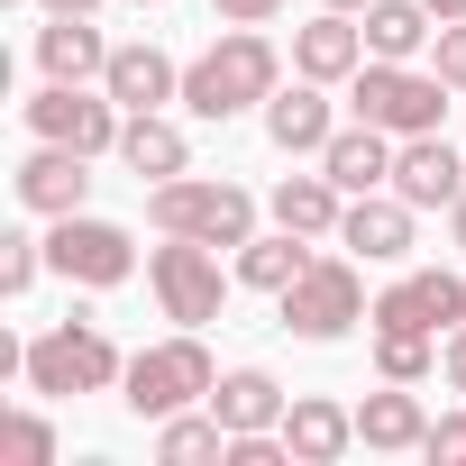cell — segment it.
I'll return each instance as SVG.
<instances>
[{"instance_id":"6da1fadb","label":"cell","mask_w":466,"mask_h":466,"mask_svg":"<svg viewBox=\"0 0 466 466\" xmlns=\"http://www.w3.org/2000/svg\"><path fill=\"white\" fill-rule=\"evenodd\" d=\"M284 92V56L266 28H219L210 56L183 65V110L192 119H238V110H266Z\"/></svg>"},{"instance_id":"7a4b0ae2","label":"cell","mask_w":466,"mask_h":466,"mask_svg":"<svg viewBox=\"0 0 466 466\" xmlns=\"http://www.w3.org/2000/svg\"><path fill=\"white\" fill-rule=\"evenodd\" d=\"M19 375H28V393L74 402V393H110V384L128 375V357L110 348V329H101L92 311H74V320H56L46 339H28V348H19Z\"/></svg>"},{"instance_id":"3957f363","label":"cell","mask_w":466,"mask_h":466,"mask_svg":"<svg viewBox=\"0 0 466 466\" xmlns=\"http://www.w3.org/2000/svg\"><path fill=\"white\" fill-rule=\"evenodd\" d=\"M147 219H156V238H201V248H248L257 238V201L219 174L147 183Z\"/></svg>"},{"instance_id":"277c9868","label":"cell","mask_w":466,"mask_h":466,"mask_svg":"<svg viewBox=\"0 0 466 466\" xmlns=\"http://www.w3.org/2000/svg\"><path fill=\"white\" fill-rule=\"evenodd\" d=\"M210 384H219V366H210L201 329H174V339H156V348H137V357H128L119 402H128L137 420H174V411L210 402Z\"/></svg>"},{"instance_id":"5b68a950","label":"cell","mask_w":466,"mask_h":466,"mask_svg":"<svg viewBox=\"0 0 466 466\" xmlns=\"http://www.w3.org/2000/svg\"><path fill=\"white\" fill-rule=\"evenodd\" d=\"M448 101H457V92H448L430 65H384V56H366L357 83H348V110L375 119L384 137H430V128L448 119Z\"/></svg>"},{"instance_id":"8992f818","label":"cell","mask_w":466,"mask_h":466,"mask_svg":"<svg viewBox=\"0 0 466 466\" xmlns=\"http://www.w3.org/2000/svg\"><path fill=\"white\" fill-rule=\"evenodd\" d=\"M275 311H284V329H293V339H311V348L348 339V329L366 320V275H357V257H311V266H302V284H284V293H275Z\"/></svg>"},{"instance_id":"52a82bcc","label":"cell","mask_w":466,"mask_h":466,"mask_svg":"<svg viewBox=\"0 0 466 466\" xmlns=\"http://www.w3.org/2000/svg\"><path fill=\"white\" fill-rule=\"evenodd\" d=\"M147 284H156V302H165L174 329H210V320L228 311L219 248H201V238H165V248H147Z\"/></svg>"},{"instance_id":"ba28073f","label":"cell","mask_w":466,"mask_h":466,"mask_svg":"<svg viewBox=\"0 0 466 466\" xmlns=\"http://www.w3.org/2000/svg\"><path fill=\"white\" fill-rule=\"evenodd\" d=\"M46 266H56L65 284H83V293H110V284H128V275H137V238H128L119 219L65 210V219L46 228Z\"/></svg>"},{"instance_id":"9c48e42d","label":"cell","mask_w":466,"mask_h":466,"mask_svg":"<svg viewBox=\"0 0 466 466\" xmlns=\"http://www.w3.org/2000/svg\"><path fill=\"white\" fill-rule=\"evenodd\" d=\"M466 320V275H448V266H411V275H393L375 302H366V329H420V339H448Z\"/></svg>"},{"instance_id":"30bf717a","label":"cell","mask_w":466,"mask_h":466,"mask_svg":"<svg viewBox=\"0 0 466 466\" xmlns=\"http://www.w3.org/2000/svg\"><path fill=\"white\" fill-rule=\"evenodd\" d=\"M28 128L56 137V147H83V156H119L128 110H119L110 92H92V83H46V92L28 101Z\"/></svg>"},{"instance_id":"8fae6325","label":"cell","mask_w":466,"mask_h":466,"mask_svg":"<svg viewBox=\"0 0 466 466\" xmlns=\"http://www.w3.org/2000/svg\"><path fill=\"white\" fill-rule=\"evenodd\" d=\"M411 238H420V210L384 183V192H357L348 201V219H339V248L348 257H366V266H402L411 257Z\"/></svg>"},{"instance_id":"7c38bea8","label":"cell","mask_w":466,"mask_h":466,"mask_svg":"<svg viewBox=\"0 0 466 466\" xmlns=\"http://www.w3.org/2000/svg\"><path fill=\"white\" fill-rule=\"evenodd\" d=\"M19 201L37 210V219H65V210H83L92 201V156L83 147H56V137H37V156H19Z\"/></svg>"},{"instance_id":"4fadbf2b","label":"cell","mask_w":466,"mask_h":466,"mask_svg":"<svg viewBox=\"0 0 466 466\" xmlns=\"http://www.w3.org/2000/svg\"><path fill=\"white\" fill-rule=\"evenodd\" d=\"M393 192L411 201V210H448L457 192H466V165H457V147L430 128V137H402L393 147Z\"/></svg>"},{"instance_id":"5bb4252c","label":"cell","mask_w":466,"mask_h":466,"mask_svg":"<svg viewBox=\"0 0 466 466\" xmlns=\"http://www.w3.org/2000/svg\"><path fill=\"white\" fill-rule=\"evenodd\" d=\"M101 92L119 101V110H165V101H183V65L165 56V46H110V74H101Z\"/></svg>"},{"instance_id":"9a60e30c","label":"cell","mask_w":466,"mask_h":466,"mask_svg":"<svg viewBox=\"0 0 466 466\" xmlns=\"http://www.w3.org/2000/svg\"><path fill=\"white\" fill-rule=\"evenodd\" d=\"M266 137H275L284 156H311V165H320V147L339 137V110H329V83H311V74H302L293 92H275V101H266Z\"/></svg>"},{"instance_id":"2e32d148","label":"cell","mask_w":466,"mask_h":466,"mask_svg":"<svg viewBox=\"0 0 466 466\" xmlns=\"http://www.w3.org/2000/svg\"><path fill=\"white\" fill-rule=\"evenodd\" d=\"M284 448H293V466H339V457L357 448V411L329 402V393H293V411H284Z\"/></svg>"},{"instance_id":"e0dca14e","label":"cell","mask_w":466,"mask_h":466,"mask_svg":"<svg viewBox=\"0 0 466 466\" xmlns=\"http://www.w3.org/2000/svg\"><path fill=\"white\" fill-rule=\"evenodd\" d=\"M37 74H46V83H101V74H110V37H101L92 19L46 10V28H37Z\"/></svg>"},{"instance_id":"ac0fdd59","label":"cell","mask_w":466,"mask_h":466,"mask_svg":"<svg viewBox=\"0 0 466 466\" xmlns=\"http://www.w3.org/2000/svg\"><path fill=\"white\" fill-rule=\"evenodd\" d=\"M357 65H366V28H357L348 10H320L311 28H293V74H311V83H357Z\"/></svg>"},{"instance_id":"d6986e66","label":"cell","mask_w":466,"mask_h":466,"mask_svg":"<svg viewBox=\"0 0 466 466\" xmlns=\"http://www.w3.org/2000/svg\"><path fill=\"white\" fill-rule=\"evenodd\" d=\"M393 147H402V137H384L375 119H357V128H339V137L320 147V174H329L348 201H357V192H384V183H393Z\"/></svg>"},{"instance_id":"ffe728a7","label":"cell","mask_w":466,"mask_h":466,"mask_svg":"<svg viewBox=\"0 0 466 466\" xmlns=\"http://www.w3.org/2000/svg\"><path fill=\"white\" fill-rule=\"evenodd\" d=\"M210 411H219V430H228V439H238V430H284L293 393H284L266 366H228V375L210 384Z\"/></svg>"},{"instance_id":"44dd1931","label":"cell","mask_w":466,"mask_h":466,"mask_svg":"<svg viewBox=\"0 0 466 466\" xmlns=\"http://www.w3.org/2000/svg\"><path fill=\"white\" fill-rule=\"evenodd\" d=\"M119 165H128L137 183H174V174H192V137H183L165 110H128V128H119Z\"/></svg>"},{"instance_id":"7402d4cb","label":"cell","mask_w":466,"mask_h":466,"mask_svg":"<svg viewBox=\"0 0 466 466\" xmlns=\"http://www.w3.org/2000/svg\"><path fill=\"white\" fill-rule=\"evenodd\" d=\"M357 28H366V56H384V65H411V56H430V37H439V10H430V0H366V10H357Z\"/></svg>"},{"instance_id":"603a6c76","label":"cell","mask_w":466,"mask_h":466,"mask_svg":"<svg viewBox=\"0 0 466 466\" xmlns=\"http://www.w3.org/2000/svg\"><path fill=\"white\" fill-rule=\"evenodd\" d=\"M357 439H366L375 457H411V448L430 439V411H420V393H411V384H384V393H366V402H357Z\"/></svg>"},{"instance_id":"cb8c5ba5","label":"cell","mask_w":466,"mask_h":466,"mask_svg":"<svg viewBox=\"0 0 466 466\" xmlns=\"http://www.w3.org/2000/svg\"><path fill=\"white\" fill-rule=\"evenodd\" d=\"M275 228H302V238H339V219H348V192L329 174H284L275 183Z\"/></svg>"},{"instance_id":"d4e9b609","label":"cell","mask_w":466,"mask_h":466,"mask_svg":"<svg viewBox=\"0 0 466 466\" xmlns=\"http://www.w3.org/2000/svg\"><path fill=\"white\" fill-rule=\"evenodd\" d=\"M302 266H311V238H302V228H275V238H248V248H238V284H248V293H284V284H302Z\"/></svg>"},{"instance_id":"484cf974","label":"cell","mask_w":466,"mask_h":466,"mask_svg":"<svg viewBox=\"0 0 466 466\" xmlns=\"http://www.w3.org/2000/svg\"><path fill=\"white\" fill-rule=\"evenodd\" d=\"M156 457H165V466H219V457H228V430H219V411H210V402H192V411L156 420Z\"/></svg>"},{"instance_id":"4316f807","label":"cell","mask_w":466,"mask_h":466,"mask_svg":"<svg viewBox=\"0 0 466 466\" xmlns=\"http://www.w3.org/2000/svg\"><path fill=\"white\" fill-rule=\"evenodd\" d=\"M375 375H384V384H430V375H439V339H420V329H375Z\"/></svg>"},{"instance_id":"83f0119b","label":"cell","mask_w":466,"mask_h":466,"mask_svg":"<svg viewBox=\"0 0 466 466\" xmlns=\"http://www.w3.org/2000/svg\"><path fill=\"white\" fill-rule=\"evenodd\" d=\"M0 457H10V466H56V430H46V411H10V420H0Z\"/></svg>"},{"instance_id":"f1b7e54d","label":"cell","mask_w":466,"mask_h":466,"mask_svg":"<svg viewBox=\"0 0 466 466\" xmlns=\"http://www.w3.org/2000/svg\"><path fill=\"white\" fill-rule=\"evenodd\" d=\"M37 275H46V238H28V228H10V238H0V293L19 302V293H28Z\"/></svg>"},{"instance_id":"f546056e","label":"cell","mask_w":466,"mask_h":466,"mask_svg":"<svg viewBox=\"0 0 466 466\" xmlns=\"http://www.w3.org/2000/svg\"><path fill=\"white\" fill-rule=\"evenodd\" d=\"M430 74H439L448 92H466V19H439V37H430Z\"/></svg>"},{"instance_id":"4dcf8cb0","label":"cell","mask_w":466,"mask_h":466,"mask_svg":"<svg viewBox=\"0 0 466 466\" xmlns=\"http://www.w3.org/2000/svg\"><path fill=\"white\" fill-rule=\"evenodd\" d=\"M420 457H430V466H466V411H448V420H430V439H420Z\"/></svg>"},{"instance_id":"1f68e13d","label":"cell","mask_w":466,"mask_h":466,"mask_svg":"<svg viewBox=\"0 0 466 466\" xmlns=\"http://www.w3.org/2000/svg\"><path fill=\"white\" fill-rule=\"evenodd\" d=\"M275 10H284V0H210L219 28H275Z\"/></svg>"},{"instance_id":"d6a6232c","label":"cell","mask_w":466,"mask_h":466,"mask_svg":"<svg viewBox=\"0 0 466 466\" xmlns=\"http://www.w3.org/2000/svg\"><path fill=\"white\" fill-rule=\"evenodd\" d=\"M439 384H448V393H466V320L439 339Z\"/></svg>"},{"instance_id":"836d02e7","label":"cell","mask_w":466,"mask_h":466,"mask_svg":"<svg viewBox=\"0 0 466 466\" xmlns=\"http://www.w3.org/2000/svg\"><path fill=\"white\" fill-rule=\"evenodd\" d=\"M37 10H65V19H92V10H101V0H37Z\"/></svg>"},{"instance_id":"e575fe53","label":"cell","mask_w":466,"mask_h":466,"mask_svg":"<svg viewBox=\"0 0 466 466\" xmlns=\"http://www.w3.org/2000/svg\"><path fill=\"white\" fill-rule=\"evenodd\" d=\"M448 238H457V248H466V192H457V201H448Z\"/></svg>"},{"instance_id":"d590c367","label":"cell","mask_w":466,"mask_h":466,"mask_svg":"<svg viewBox=\"0 0 466 466\" xmlns=\"http://www.w3.org/2000/svg\"><path fill=\"white\" fill-rule=\"evenodd\" d=\"M430 10H439V19H466V0H430Z\"/></svg>"},{"instance_id":"8d00e7d4","label":"cell","mask_w":466,"mask_h":466,"mask_svg":"<svg viewBox=\"0 0 466 466\" xmlns=\"http://www.w3.org/2000/svg\"><path fill=\"white\" fill-rule=\"evenodd\" d=\"M320 10H348V19H357V10H366V0H320Z\"/></svg>"},{"instance_id":"74e56055","label":"cell","mask_w":466,"mask_h":466,"mask_svg":"<svg viewBox=\"0 0 466 466\" xmlns=\"http://www.w3.org/2000/svg\"><path fill=\"white\" fill-rule=\"evenodd\" d=\"M128 10H165V0H128Z\"/></svg>"},{"instance_id":"f35d334b","label":"cell","mask_w":466,"mask_h":466,"mask_svg":"<svg viewBox=\"0 0 466 466\" xmlns=\"http://www.w3.org/2000/svg\"><path fill=\"white\" fill-rule=\"evenodd\" d=\"M10 10H28V0H10Z\"/></svg>"}]
</instances>
